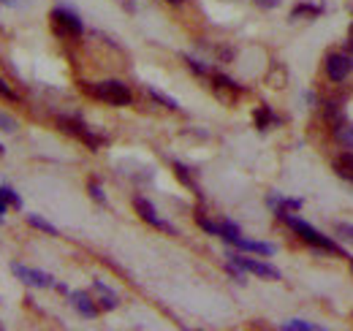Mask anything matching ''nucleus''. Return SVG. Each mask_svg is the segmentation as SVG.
Here are the masks:
<instances>
[{
    "instance_id": "6",
    "label": "nucleus",
    "mask_w": 353,
    "mask_h": 331,
    "mask_svg": "<svg viewBox=\"0 0 353 331\" xmlns=\"http://www.w3.org/2000/svg\"><path fill=\"white\" fill-rule=\"evenodd\" d=\"M133 207H136V212H139V217L144 220V223H150L152 228H158V231H166V234H176V228L172 225V223H166L158 212H155V207L147 201V199H141V196H136L133 199Z\"/></svg>"
},
{
    "instance_id": "19",
    "label": "nucleus",
    "mask_w": 353,
    "mask_h": 331,
    "mask_svg": "<svg viewBox=\"0 0 353 331\" xmlns=\"http://www.w3.org/2000/svg\"><path fill=\"white\" fill-rule=\"evenodd\" d=\"M337 139H340L345 147L353 150V125H340V128H337Z\"/></svg>"
},
{
    "instance_id": "18",
    "label": "nucleus",
    "mask_w": 353,
    "mask_h": 331,
    "mask_svg": "<svg viewBox=\"0 0 353 331\" xmlns=\"http://www.w3.org/2000/svg\"><path fill=\"white\" fill-rule=\"evenodd\" d=\"M174 168H176V177L185 182V185H190L196 193H199V185H196V179L190 177V171H188V166H182V163H174Z\"/></svg>"
},
{
    "instance_id": "14",
    "label": "nucleus",
    "mask_w": 353,
    "mask_h": 331,
    "mask_svg": "<svg viewBox=\"0 0 353 331\" xmlns=\"http://www.w3.org/2000/svg\"><path fill=\"white\" fill-rule=\"evenodd\" d=\"M334 174L353 182V152H343L337 161H334Z\"/></svg>"
},
{
    "instance_id": "1",
    "label": "nucleus",
    "mask_w": 353,
    "mask_h": 331,
    "mask_svg": "<svg viewBox=\"0 0 353 331\" xmlns=\"http://www.w3.org/2000/svg\"><path fill=\"white\" fill-rule=\"evenodd\" d=\"M277 217H280V220H283V223H285V225H288L291 231H296V234H299V237H302V239H305L307 245H312V248L326 250V252H334V255H345L343 250L337 248V242H332V239H329L326 234H321V231H318V228H312L310 223L299 220V217H294L291 212H280Z\"/></svg>"
},
{
    "instance_id": "5",
    "label": "nucleus",
    "mask_w": 353,
    "mask_h": 331,
    "mask_svg": "<svg viewBox=\"0 0 353 331\" xmlns=\"http://www.w3.org/2000/svg\"><path fill=\"white\" fill-rule=\"evenodd\" d=\"M353 71V57L351 54H343V52H332L326 57V77L332 82H345Z\"/></svg>"
},
{
    "instance_id": "9",
    "label": "nucleus",
    "mask_w": 353,
    "mask_h": 331,
    "mask_svg": "<svg viewBox=\"0 0 353 331\" xmlns=\"http://www.w3.org/2000/svg\"><path fill=\"white\" fill-rule=\"evenodd\" d=\"M323 117H326V123L337 130V128L343 125V117H345L343 101H326V103H323Z\"/></svg>"
},
{
    "instance_id": "23",
    "label": "nucleus",
    "mask_w": 353,
    "mask_h": 331,
    "mask_svg": "<svg viewBox=\"0 0 353 331\" xmlns=\"http://www.w3.org/2000/svg\"><path fill=\"white\" fill-rule=\"evenodd\" d=\"M302 14H315V17H318V14H321V6H307V3H305V6H296V8H294V17H302Z\"/></svg>"
},
{
    "instance_id": "11",
    "label": "nucleus",
    "mask_w": 353,
    "mask_h": 331,
    "mask_svg": "<svg viewBox=\"0 0 353 331\" xmlns=\"http://www.w3.org/2000/svg\"><path fill=\"white\" fill-rule=\"evenodd\" d=\"M92 290L98 293V304H101V310H114L117 307V293L109 288V285H103L101 280L92 285Z\"/></svg>"
},
{
    "instance_id": "8",
    "label": "nucleus",
    "mask_w": 353,
    "mask_h": 331,
    "mask_svg": "<svg viewBox=\"0 0 353 331\" xmlns=\"http://www.w3.org/2000/svg\"><path fill=\"white\" fill-rule=\"evenodd\" d=\"M11 269H14V274H17V277H19L25 285H33V288H52V285H54L52 274H46V272L28 269V266H22V263H14Z\"/></svg>"
},
{
    "instance_id": "30",
    "label": "nucleus",
    "mask_w": 353,
    "mask_h": 331,
    "mask_svg": "<svg viewBox=\"0 0 353 331\" xmlns=\"http://www.w3.org/2000/svg\"><path fill=\"white\" fill-rule=\"evenodd\" d=\"M169 3H179V0H169Z\"/></svg>"
},
{
    "instance_id": "4",
    "label": "nucleus",
    "mask_w": 353,
    "mask_h": 331,
    "mask_svg": "<svg viewBox=\"0 0 353 331\" xmlns=\"http://www.w3.org/2000/svg\"><path fill=\"white\" fill-rule=\"evenodd\" d=\"M231 263H236L242 272H250V274H256V277H261V280H280V272H277L274 266L264 263V261H259V258H248V255L231 252Z\"/></svg>"
},
{
    "instance_id": "16",
    "label": "nucleus",
    "mask_w": 353,
    "mask_h": 331,
    "mask_svg": "<svg viewBox=\"0 0 353 331\" xmlns=\"http://www.w3.org/2000/svg\"><path fill=\"white\" fill-rule=\"evenodd\" d=\"M28 223H30V225H33V228H41V231H44V234H52V237H54V234H57V228H54V225H52V223H46L44 217H39V214H28Z\"/></svg>"
},
{
    "instance_id": "29",
    "label": "nucleus",
    "mask_w": 353,
    "mask_h": 331,
    "mask_svg": "<svg viewBox=\"0 0 353 331\" xmlns=\"http://www.w3.org/2000/svg\"><path fill=\"white\" fill-rule=\"evenodd\" d=\"M3 152H6V147H3V144H0V155H3Z\"/></svg>"
},
{
    "instance_id": "15",
    "label": "nucleus",
    "mask_w": 353,
    "mask_h": 331,
    "mask_svg": "<svg viewBox=\"0 0 353 331\" xmlns=\"http://www.w3.org/2000/svg\"><path fill=\"white\" fill-rule=\"evenodd\" d=\"M274 123H277V120H274V114L269 112V106H261V109L256 112V125H259L261 130H266L269 125H274Z\"/></svg>"
},
{
    "instance_id": "17",
    "label": "nucleus",
    "mask_w": 353,
    "mask_h": 331,
    "mask_svg": "<svg viewBox=\"0 0 353 331\" xmlns=\"http://www.w3.org/2000/svg\"><path fill=\"white\" fill-rule=\"evenodd\" d=\"M0 196H3V199H6V201H8V204H11L14 209H22V199L17 196V190H14V188H8V185H0Z\"/></svg>"
},
{
    "instance_id": "12",
    "label": "nucleus",
    "mask_w": 353,
    "mask_h": 331,
    "mask_svg": "<svg viewBox=\"0 0 353 331\" xmlns=\"http://www.w3.org/2000/svg\"><path fill=\"white\" fill-rule=\"evenodd\" d=\"M266 204L274 209V214H280V212H294V209H302V201L299 199H283V196H269L266 199Z\"/></svg>"
},
{
    "instance_id": "27",
    "label": "nucleus",
    "mask_w": 353,
    "mask_h": 331,
    "mask_svg": "<svg viewBox=\"0 0 353 331\" xmlns=\"http://www.w3.org/2000/svg\"><path fill=\"white\" fill-rule=\"evenodd\" d=\"M8 207H11V204H8V201H6V199H3V196H0V220H3V214H6V212H8Z\"/></svg>"
},
{
    "instance_id": "2",
    "label": "nucleus",
    "mask_w": 353,
    "mask_h": 331,
    "mask_svg": "<svg viewBox=\"0 0 353 331\" xmlns=\"http://www.w3.org/2000/svg\"><path fill=\"white\" fill-rule=\"evenodd\" d=\"M90 92H92L95 98H101L103 103H109V106H128L133 101L128 84H123L120 79H103V82L92 84Z\"/></svg>"
},
{
    "instance_id": "3",
    "label": "nucleus",
    "mask_w": 353,
    "mask_h": 331,
    "mask_svg": "<svg viewBox=\"0 0 353 331\" xmlns=\"http://www.w3.org/2000/svg\"><path fill=\"white\" fill-rule=\"evenodd\" d=\"M49 17H52V30L57 36H63V39H79L82 30H85L82 19L74 11H68V8H54Z\"/></svg>"
},
{
    "instance_id": "20",
    "label": "nucleus",
    "mask_w": 353,
    "mask_h": 331,
    "mask_svg": "<svg viewBox=\"0 0 353 331\" xmlns=\"http://www.w3.org/2000/svg\"><path fill=\"white\" fill-rule=\"evenodd\" d=\"M283 329L285 331H318V326H315V323H307V321H288Z\"/></svg>"
},
{
    "instance_id": "7",
    "label": "nucleus",
    "mask_w": 353,
    "mask_h": 331,
    "mask_svg": "<svg viewBox=\"0 0 353 331\" xmlns=\"http://www.w3.org/2000/svg\"><path fill=\"white\" fill-rule=\"evenodd\" d=\"M57 123H60V128H63V130H68V133H74L77 139H82L90 150H98V147H101V141H103L101 136H95L88 125L82 123V120H77V117H60Z\"/></svg>"
},
{
    "instance_id": "13",
    "label": "nucleus",
    "mask_w": 353,
    "mask_h": 331,
    "mask_svg": "<svg viewBox=\"0 0 353 331\" xmlns=\"http://www.w3.org/2000/svg\"><path fill=\"white\" fill-rule=\"evenodd\" d=\"M234 248L245 250V252H256V255H272V252H274L272 245H266V242H253V239H245V237H239V239L234 242Z\"/></svg>"
},
{
    "instance_id": "24",
    "label": "nucleus",
    "mask_w": 353,
    "mask_h": 331,
    "mask_svg": "<svg viewBox=\"0 0 353 331\" xmlns=\"http://www.w3.org/2000/svg\"><path fill=\"white\" fill-rule=\"evenodd\" d=\"M90 196H92L98 204H106V196H103V190H101L98 182H90Z\"/></svg>"
},
{
    "instance_id": "26",
    "label": "nucleus",
    "mask_w": 353,
    "mask_h": 331,
    "mask_svg": "<svg viewBox=\"0 0 353 331\" xmlns=\"http://www.w3.org/2000/svg\"><path fill=\"white\" fill-rule=\"evenodd\" d=\"M337 234L345 237L348 242H353V225H348V223H337Z\"/></svg>"
},
{
    "instance_id": "28",
    "label": "nucleus",
    "mask_w": 353,
    "mask_h": 331,
    "mask_svg": "<svg viewBox=\"0 0 353 331\" xmlns=\"http://www.w3.org/2000/svg\"><path fill=\"white\" fill-rule=\"evenodd\" d=\"M348 49L353 52V25H351V33H348Z\"/></svg>"
},
{
    "instance_id": "21",
    "label": "nucleus",
    "mask_w": 353,
    "mask_h": 331,
    "mask_svg": "<svg viewBox=\"0 0 353 331\" xmlns=\"http://www.w3.org/2000/svg\"><path fill=\"white\" fill-rule=\"evenodd\" d=\"M0 98H6V101H14V103H19V92L11 87L8 82H3L0 79Z\"/></svg>"
},
{
    "instance_id": "25",
    "label": "nucleus",
    "mask_w": 353,
    "mask_h": 331,
    "mask_svg": "<svg viewBox=\"0 0 353 331\" xmlns=\"http://www.w3.org/2000/svg\"><path fill=\"white\" fill-rule=\"evenodd\" d=\"M0 130H8V133H11V130H17V120H11L8 114H3V112H0Z\"/></svg>"
},
{
    "instance_id": "10",
    "label": "nucleus",
    "mask_w": 353,
    "mask_h": 331,
    "mask_svg": "<svg viewBox=\"0 0 353 331\" xmlns=\"http://www.w3.org/2000/svg\"><path fill=\"white\" fill-rule=\"evenodd\" d=\"M71 304L77 307V312H82L85 318H95V312H98V304H95V299H90V293H71Z\"/></svg>"
},
{
    "instance_id": "22",
    "label": "nucleus",
    "mask_w": 353,
    "mask_h": 331,
    "mask_svg": "<svg viewBox=\"0 0 353 331\" xmlns=\"http://www.w3.org/2000/svg\"><path fill=\"white\" fill-rule=\"evenodd\" d=\"M150 95L158 101V103H163V106H169V109H179V103H176L174 98H169V95H163V92H158V90H150Z\"/></svg>"
}]
</instances>
